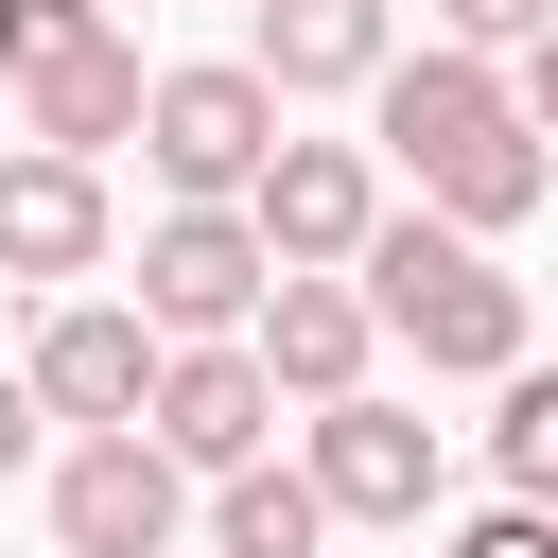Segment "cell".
Returning <instances> with one entry per match:
<instances>
[{
    "mask_svg": "<svg viewBox=\"0 0 558 558\" xmlns=\"http://www.w3.org/2000/svg\"><path fill=\"white\" fill-rule=\"evenodd\" d=\"M366 105H384V157L418 174V209H453L471 244H506V227L558 192V140H541L523 87H506L488 52H453V35H436V52H384Z\"/></svg>",
    "mask_w": 558,
    "mask_h": 558,
    "instance_id": "1",
    "label": "cell"
},
{
    "mask_svg": "<svg viewBox=\"0 0 558 558\" xmlns=\"http://www.w3.org/2000/svg\"><path fill=\"white\" fill-rule=\"evenodd\" d=\"M349 279H366V314H384L418 366H453V384H506V366H523V279H506L453 209H384V227L349 244Z\"/></svg>",
    "mask_w": 558,
    "mask_h": 558,
    "instance_id": "2",
    "label": "cell"
},
{
    "mask_svg": "<svg viewBox=\"0 0 558 558\" xmlns=\"http://www.w3.org/2000/svg\"><path fill=\"white\" fill-rule=\"evenodd\" d=\"M140 157H157V192H209V209H244V174L279 157V87H262V52L157 70V87H140Z\"/></svg>",
    "mask_w": 558,
    "mask_h": 558,
    "instance_id": "3",
    "label": "cell"
},
{
    "mask_svg": "<svg viewBox=\"0 0 558 558\" xmlns=\"http://www.w3.org/2000/svg\"><path fill=\"white\" fill-rule=\"evenodd\" d=\"M174 523H192V471H174L140 418L70 436V471H52V541H70V558H174Z\"/></svg>",
    "mask_w": 558,
    "mask_h": 558,
    "instance_id": "4",
    "label": "cell"
},
{
    "mask_svg": "<svg viewBox=\"0 0 558 558\" xmlns=\"http://www.w3.org/2000/svg\"><path fill=\"white\" fill-rule=\"evenodd\" d=\"M262 279H279V244H262L244 209H209V192H174V209L140 227V314H157V331H244Z\"/></svg>",
    "mask_w": 558,
    "mask_h": 558,
    "instance_id": "5",
    "label": "cell"
},
{
    "mask_svg": "<svg viewBox=\"0 0 558 558\" xmlns=\"http://www.w3.org/2000/svg\"><path fill=\"white\" fill-rule=\"evenodd\" d=\"M140 436H157L174 471H244V453L279 436V384H262V349H244V331H174V349H157V401H140Z\"/></svg>",
    "mask_w": 558,
    "mask_h": 558,
    "instance_id": "6",
    "label": "cell"
},
{
    "mask_svg": "<svg viewBox=\"0 0 558 558\" xmlns=\"http://www.w3.org/2000/svg\"><path fill=\"white\" fill-rule=\"evenodd\" d=\"M244 349H262V384H279V401H349V384H366V349H384V314H366V279H349V262H279V279H262V314H244Z\"/></svg>",
    "mask_w": 558,
    "mask_h": 558,
    "instance_id": "7",
    "label": "cell"
},
{
    "mask_svg": "<svg viewBox=\"0 0 558 558\" xmlns=\"http://www.w3.org/2000/svg\"><path fill=\"white\" fill-rule=\"evenodd\" d=\"M157 349H174V331H157L140 296H52L17 366H35V401H52V418H87V436H105V418H140V401H157Z\"/></svg>",
    "mask_w": 558,
    "mask_h": 558,
    "instance_id": "8",
    "label": "cell"
},
{
    "mask_svg": "<svg viewBox=\"0 0 558 558\" xmlns=\"http://www.w3.org/2000/svg\"><path fill=\"white\" fill-rule=\"evenodd\" d=\"M244 227H262L279 262H349V244L384 227V174H366V140H296V122H279V157L244 174Z\"/></svg>",
    "mask_w": 558,
    "mask_h": 558,
    "instance_id": "9",
    "label": "cell"
},
{
    "mask_svg": "<svg viewBox=\"0 0 558 558\" xmlns=\"http://www.w3.org/2000/svg\"><path fill=\"white\" fill-rule=\"evenodd\" d=\"M314 488H331V523H418L436 506V418H401V401H314Z\"/></svg>",
    "mask_w": 558,
    "mask_h": 558,
    "instance_id": "10",
    "label": "cell"
},
{
    "mask_svg": "<svg viewBox=\"0 0 558 558\" xmlns=\"http://www.w3.org/2000/svg\"><path fill=\"white\" fill-rule=\"evenodd\" d=\"M87 262H105V157H52V140H17V157H0V279L70 296Z\"/></svg>",
    "mask_w": 558,
    "mask_h": 558,
    "instance_id": "11",
    "label": "cell"
},
{
    "mask_svg": "<svg viewBox=\"0 0 558 558\" xmlns=\"http://www.w3.org/2000/svg\"><path fill=\"white\" fill-rule=\"evenodd\" d=\"M140 52L122 35H87V52H52V70H17V140H52V157H105V140H140Z\"/></svg>",
    "mask_w": 558,
    "mask_h": 558,
    "instance_id": "12",
    "label": "cell"
},
{
    "mask_svg": "<svg viewBox=\"0 0 558 558\" xmlns=\"http://www.w3.org/2000/svg\"><path fill=\"white\" fill-rule=\"evenodd\" d=\"M262 87L314 105V87H384V0H262Z\"/></svg>",
    "mask_w": 558,
    "mask_h": 558,
    "instance_id": "13",
    "label": "cell"
},
{
    "mask_svg": "<svg viewBox=\"0 0 558 558\" xmlns=\"http://www.w3.org/2000/svg\"><path fill=\"white\" fill-rule=\"evenodd\" d=\"M314 541H331V488L314 471H262V453L209 471V558H314Z\"/></svg>",
    "mask_w": 558,
    "mask_h": 558,
    "instance_id": "14",
    "label": "cell"
},
{
    "mask_svg": "<svg viewBox=\"0 0 558 558\" xmlns=\"http://www.w3.org/2000/svg\"><path fill=\"white\" fill-rule=\"evenodd\" d=\"M488 471L523 506H558V366H506V418H488Z\"/></svg>",
    "mask_w": 558,
    "mask_h": 558,
    "instance_id": "15",
    "label": "cell"
},
{
    "mask_svg": "<svg viewBox=\"0 0 558 558\" xmlns=\"http://www.w3.org/2000/svg\"><path fill=\"white\" fill-rule=\"evenodd\" d=\"M87 35H105V0H0V70H52Z\"/></svg>",
    "mask_w": 558,
    "mask_h": 558,
    "instance_id": "16",
    "label": "cell"
},
{
    "mask_svg": "<svg viewBox=\"0 0 558 558\" xmlns=\"http://www.w3.org/2000/svg\"><path fill=\"white\" fill-rule=\"evenodd\" d=\"M453 558H558V506H523V488H506L488 523H453Z\"/></svg>",
    "mask_w": 558,
    "mask_h": 558,
    "instance_id": "17",
    "label": "cell"
},
{
    "mask_svg": "<svg viewBox=\"0 0 558 558\" xmlns=\"http://www.w3.org/2000/svg\"><path fill=\"white\" fill-rule=\"evenodd\" d=\"M436 17H453V52H523V35L558 17V0H436Z\"/></svg>",
    "mask_w": 558,
    "mask_h": 558,
    "instance_id": "18",
    "label": "cell"
},
{
    "mask_svg": "<svg viewBox=\"0 0 558 558\" xmlns=\"http://www.w3.org/2000/svg\"><path fill=\"white\" fill-rule=\"evenodd\" d=\"M35 418H52V401H35V366H0V471L35 453Z\"/></svg>",
    "mask_w": 558,
    "mask_h": 558,
    "instance_id": "19",
    "label": "cell"
},
{
    "mask_svg": "<svg viewBox=\"0 0 558 558\" xmlns=\"http://www.w3.org/2000/svg\"><path fill=\"white\" fill-rule=\"evenodd\" d=\"M523 122H541V140H558V17H541V35H523Z\"/></svg>",
    "mask_w": 558,
    "mask_h": 558,
    "instance_id": "20",
    "label": "cell"
}]
</instances>
